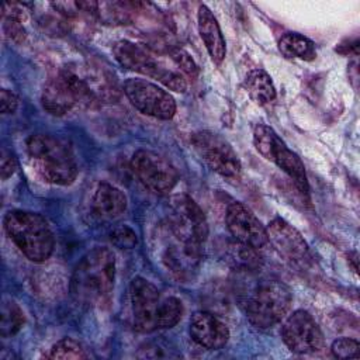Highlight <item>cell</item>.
I'll list each match as a JSON object with an SVG mask.
<instances>
[{
    "label": "cell",
    "instance_id": "6da1fadb",
    "mask_svg": "<svg viewBox=\"0 0 360 360\" xmlns=\"http://www.w3.org/2000/svg\"><path fill=\"white\" fill-rule=\"evenodd\" d=\"M115 256L107 248L87 252L73 270L70 292L76 302L86 307L104 304L114 288Z\"/></svg>",
    "mask_w": 360,
    "mask_h": 360
},
{
    "label": "cell",
    "instance_id": "7a4b0ae2",
    "mask_svg": "<svg viewBox=\"0 0 360 360\" xmlns=\"http://www.w3.org/2000/svg\"><path fill=\"white\" fill-rule=\"evenodd\" d=\"M132 326L138 332L173 328L183 315V304L176 297H162L156 285L143 277L129 284Z\"/></svg>",
    "mask_w": 360,
    "mask_h": 360
},
{
    "label": "cell",
    "instance_id": "3957f363",
    "mask_svg": "<svg viewBox=\"0 0 360 360\" xmlns=\"http://www.w3.org/2000/svg\"><path fill=\"white\" fill-rule=\"evenodd\" d=\"M27 150L35 172L46 183L69 186L76 180L77 163L72 148L63 139L44 134L31 135Z\"/></svg>",
    "mask_w": 360,
    "mask_h": 360
},
{
    "label": "cell",
    "instance_id": "277c9868",
    "mask_svg": "<svg viewBox=\"0 0 360 360\" xmlns=\"http://www.w3.org/2000/svg\"><path fill=\"white\" fill-rule=\"evenodd\" d=\"M3 224L8 238L28 260L44 263L51 257L55 248V238L42 215L14 210L6 214Z\"/></svg>",
    "mask_w": 360,
    "mask_h": 360
},
{
    "label": "cell",
    "instance_id": "5b68a950",
    "mask_svg": "<svg viewBox=\"0 0 360 360\" xmlns=\"http://www.w3.org/2000/svg\"><path fill=\"white\" fill-rule=\"evenodd\" d=\"M41 101L49 114L60 117L79 107H91L97 97L84 79L72 70H62L45 83Z\"/></svg>",
    "mask_w": 360,
    "mask_h": 360
},
{
    "label": "cell",
    "instance_id": "8992f818",
    "mask_svg": "<svg viewBox=\"0 0 360 360\" xmlns=\"http://www.w3.org/2000/svg\"><path fill=\"white\" fill-rule=\"evenodd\" d=\"M291 302V291L284 283L266 280L253 288L246 300L245 311L253 326L267 329L277 325L287 315Z\"/></svg>",
    "mask_w": 360,
    "mask_h": 360
},
{
    "label": "cell",
    "instance_id": "52a82bcc",
    "mask_svg": "<svg viewBox=\"0 0 360 360\" xmlns=\"http://www.w3.org/2000/svg\"><path fill=\"white\" fill-rule=\"evenodd\" d=\"M112 53L121 66L156 79L159 83L173 91L183 93L187 87L181 73L166 68L160 60L155 59L152 53L131 41L122 39L115 42L112 46Z\"/></svg>",
    "mask_w": 360,
    "mask_h": 360
},
{
    "label": "cell",
    "instance_id": "ba28073f",
    "mask_svg": "<svg viewBox=\"0 0 360 360\" xmlns=\"http://www.w3.org/2000/svg\"><path fill=\"white\" fill-rule=\"evenodd\" d=\"M253 145L264 159L276 163L301 193L308 194L309 186L304 163L297 153L287 148L273 128L266 124H257L253 128Z\"/></svg>",
    "mask_w": 360,
    "mask_h": 360
},
{
    "label": "cell",
    "instance_id": "9c48e42d",
    "mask_svg": "<svg viewBox=\"0 0 360 360\" xmlns=\"http://www.w3.org/2000/svg\"><path fill=\"white\" fill-rule=\"evenodd\" d=\"M167 232L180 240L202 245L208 236V222L198 204L187 194L170 198Z\"/></svg>",
    "mask_w": 360,
    "mask_h": 360
},
{
    "label": "cell",
    "instance_id": "30bf717a",
    "mask_svg": "<svg viewBox=\"0 0 360 360\" xmlns=\"http://www.w3.org/2000/svg\"><path fill=\"white\" fill-rule=\"evenodd\" d=\"M190 141L197 155L210 169L229 179H235L240 174V160L224 136L212 131H198L191 135Z\"/></svg>",
    "mask_w": 360,
    "mask_h": 360
},
{
    "label": "cell",
    "instance_id": "8fae6325",
    "mask_svg": "<svg viewBox=\"0 0 360 360\" xmlns=\"http://www.w3.org/2000/svg\"><path fill=\"white\" fill-rule=\"evenodd\" d=\"M131 169L142 186L155 194L170 191L179 180L172 162L150 149L136 150L131 159Z\"/></svg>",
    "mask_w": 360,
    "mask_h": 360
},
{
    "label": "cell",
    "instance_id": "7c38bea8",
    "mask_svg": "<svg viewBox=\"0 0 360 360\" xmlns=\"http://www.w3.org/2000/svg\"><path fill=\"white\" fill-rule=\"evenodd\" d=\"M122 89L129 103L145 115L170 120L176 114V101L172 94L152 82L128 79Z\"/></svg>",
    "mask_w": 360,
    "mask_h": 360
},
{
    "label": "cell",
    "instance_id": "4fadbf2b",
    "mask_svg": "<svg viewBox=\"0 0 360 360\" xmlns=\"http://www.w3.org/2000/svg\"><path fill=\"white\" fill-rule=\"evenodd\" d=\"M281 338L294 353H314L323 347V333L308 311H294L281 326Z\"/></svg>",
    "mask_w": 360,
    "mask_h": 360
},
{
    "label": "cell",
    "instance_id": "5bb4252c",
    "mask_svg": "<svg viewBox=\"0 0 360 360\" xmlns=\"http://www.w3.org/2000/svg\"><path fill=\"white\" fill-rule=\"evenodd\" d=\"M225 221L228 231L239 243L253 249H260L269 243L264 225L242 202L235 201L228 205Z\"/></svg>",
    "mask_w": 360,
    "mask_h": 360
},
{
    "label": "cell",
    "instance_id": "9a60e30c",
    "mask_svg": "<svg viewBox=\"0 0 360 360\" xmlns=\"http://www.w3.org/2000/svg\"><path fill=\"white\" fill-rule=\"evenodd\" d=\"M267 231L269 242L274 249L287 260L301 263L308 256V245L301 233L281 218H276L270 222Z\"/></svg>",
    "mask_w": 360,
    "mask_h": 360
},
{
    "label": "cell",
    "instance_id": "2e32d148",
    "mask_svg": "<svg viewBox=\"0 0 360 360\" xmlns=\"http://www.w3.org/2000/svg\"><path fill=\"white\" fill-rule=\"evenodd\" d=\"M190 336L204 349L219 350L229 340V329L212 314L198 311L190 319Z\"/></svg>",
    "mask_w": 360,
    "mask_h": 360
},
{
    "label": "cell",
    "instance_id": "e0dca14e",
    "mask_svg": "<svg viewBox=\"0 0 360 360\" xmlns=\"http://www.w3.org/2000/svg\"><path fill=\"white\" fill-rule=\"evenodd\" d=\"M172 236L163 252V262L166 267L179 278H190L194 271H197L201 262V246L180 240Z\"/></svg>",
    "mask_w": 360,
    "mask_h": 360
},
{
    "label": "cell",
    "instance_id": "ac0fdd59",
    "mask_svg": "<svg viewBox=\"0 0 360 360\" xmlns=\"http://www.w3.org/2000/svg\"><path fill=\"white\" fill-rule=\"evenodd\" d=\"M197 25H198V32L200 37L214 60V63L219 65L226 53V46H225V39L222 35V31L219 28V24L211 10L201 4L197 11Z\"/></svg>",
    "mask_w": 360,
    "mask_h": 360
},
{
    "label": "cell",
    "instance_id": "d6986e66",
    "mask_svg": "<svg viewBox=\"0 0 360 360\" xmlns=\"http://www.w3.org/2000/svg\"><path fill=\"white\" fill-rule=\"evenodd\" d=\"M127 210V195L112 184L100 183L91 200V211L101 221L121 217Z\"/></svg>",
    "mask_w": 360,
    "mask_h": 360
},
{
    "label": "cell",
    "instance_id": "ffe728a7",
    "mask_svg": "<svg viewBox=\"0 0 360 360\" xmlns=\"http://www.w3.org/2000/svg\"><path fill=\"white\" fill-rule=\"evenodd\" d=\"M245 89L250 98L260 105L269 104L276 98L273 80L263 69H253L246 75Z\"/></svg>",
    "mask_w": 360,
    "mask_h": 360
},
{
    "label": "cell",
    "instance_id": "44dd1931",
    "mask_svg": "<svg viewBox=\"0 0 360 360\" xmlns=\"http://www.w3.org/2000/svg\"><path fill=\"white\" fill-rule=\"evenodd\" d=\"M278 49L288 59L298 58L302 60H312L316 56L315 44L298 32L284 34L278 39Z\"/></svg>",
    "mask_w": 360,
    "mask_h": 360
},
{
    "label": "cell",
    "instance_id": "7402d4cb",
    "mask_svg": "<svg viewBox=\"0 0 360 360\" xmlns=\"http://www.w3.org/2000/svg\"><path fill=\"white\" fill-rule=\"evenodd\" d=\"M25 316L22 309L13 300L3 301L0 314V335L3 338L15 335L24 325Z\"/></svg>",
    "mask_w": 360,
    "mask_h": 360
},
{
    "label": "cell",
    "instance_id": "603a6c76",
    "mask_svg": "<svg viewBox=\"0 0 360 360\" xmlns=\"http://www.w3.org/2000/svg\"><path fill=\"white\" fill-rule=\"evenodd\" d=\"M48 359H87L84 347L72 338H63L58 340L46 354Z\"/></svg>",
    "mask_w": 360,
    "mask_h": 360
},
{
    "label": "cell",
    "instance_id": "cb8c5ba5",
    "mask_svg": "<svg viewBox=\"0 0 360 360\" xmlns=\"http://www.w3.org/2000/svg\"><path fill=\"white\" fill-rule=\"evenodd\" d=\"M330 352L336 359H357L360 357V345L356 339L340 338L332 343Z\"/></svg>",
    "mask_w": 360,
    "mask_h": 360
},
{
    "label": "cell",
    "instance_id": "d4e9b609",
    "mask_svg": "<svg viewBox=\"0 0 360 360\" xmlns=\"http://www.w3.org/2000/svg\"><path fill=\"white\" fill-rule=\"evenodd\" d=\"M170 56L173 59V62L181 69V72H184L187 76L190 77H195L200 72L198 66L195 65L194 59L190 56L188 52H186L181 48H174L170 51Z\"/></svg>",
    "mask_w": 360,
    "mask_h": 360
},
{
    "label": "cell",
    "instance_id": "484cf974",
    "mask_svg": "<svg viewBox=\"0 0 360 360\" xmlns=\"http://www.w3.org/2000/svg\"><path fill=\"white\" fill-rule=\"evenodd\" d=\"M111 242L120 249H131L138 243L136 233L129 226H118L111 232Z\"/></svg>",
    "mask_w": 360,
    "mask_h": 360
},
{
    "label": "cell",
    "instance_id": "4316f807",
    "mask_svg": "<svg viewBox=\"0 0 360 360\" xmlns=\"http://www.w3.org/2000/svg\"><path fill=\"white\" fill-rule=\"evenodd\" d=\"M3 21H4L3 30H4L6 37H8L10 39H13L17 44H21L27 37L22 22L18 20H13V18H3Z\"/></svg>",
    "mask_w": 360,
    "mask_h": 360
},
{
    "label": "cell",
    "instance_id": "83f0119b",
    "mask_svg": "<svg viewBox=\"0 0 360 360\" xmlns=\"http://www.w3.org/2000/svg\"><path fill=\"white\" fill-rule=\"evenodd\" d=\"M17 169V159L14 155L7 150L6 148L1 149V158H0V172H1V179L6 180L8 179Z\"/></svg>",
    "mask_w": 360,
    "mask_h": 360
},
{
    "label": "cell",
    "instance_id": "f1b7e54d",
    "mask_svg": "<svg viewBox=\"0 0 360 360\" xmlns=\"http://www.w3.org/2000/svg\"><path fill=\"white\" fill-rule=\"evenodd\" d=\"M18 107V97L7 90V89H1L0 91V108L3 114H13Z\"/></svg>",
    "mask_w": 360,
    "mask_h": 360
}]
</instances>
